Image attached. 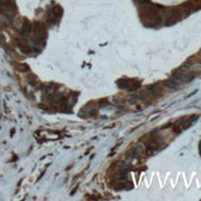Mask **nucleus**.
Instances as JSON below:
<instances>
[{
  "label": "nucleus",
  "instance_id": "obj_1",
  "mask_svg": "<svg viewBox=\"0 0 201 201\" xmlns=\"http://www.w3.org/2000/svg\"><path fill=\"white\" fill-rule=\"evenodd\" d=\"M31 30H32L31 23L28 22V21H25V22H23V25H22V27H21V33H22V35H28V33L31 32Z\"/></svg>",
  "mask_w": 201,
  "mask_h": 201
},
{
  "label": "nucleus",
  "instance_id": "obj_2",
  "mask_svg": "<svg viewBox=\"0 0 201 201\" xmlns=\"http://www.w3.org/2000/svg\"><path fill=\"white\" fill-rule=\"evenodd\" d=\"M179 84H180V82L178 79H175V78H170L168 82H165V85L168 88H170V89H174V88H176Z\"/></svg>",
  "mask_w": 201,
  "mask_h": 201
}]
</instances>
